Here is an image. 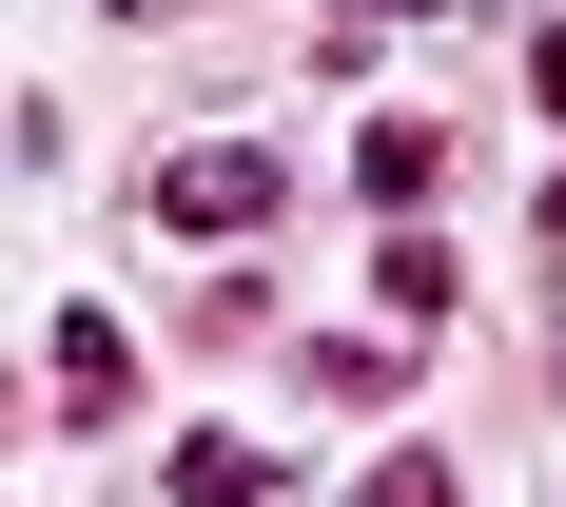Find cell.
Returning <instances> with one entry per match:
<instances>
[{
  "label": "cell",
  "instance_id": "1",
  "mask_svg": "<svg viewBox=\"0 0 566 507\" xmlns=\"http://www.w3.org/2000/svg\"><path fill=\"white\" fill-rule=\"evenodd\" d=\"M274 196L293 176L254 157V137H176L157 157V234H274Z\"/></svg>",
  "mask_w": 566,
  "mask_h": 507
},
{
  "label": "cell",
  "instance_id": "2",
  "mask_svg": "<svg viewBox=\"0 0 566 507\" xmlns=\"http://www.w3.org/2000/svg\"><path fill=\"white\" fill-rule=\"evenodd\" d=\"M40 391H59V430H117V410H137V332H117V313H59Z\"/></svg>",
  "mask_w": 566,
  "mask_h": 507
},
{
  "label": "cell",
  "instance_id": "3",
  "mask_svg": "<svg viewBox=\"0 0 566 507\" xmlns=\"http://www.w3.org/2000/svg\"><path fill=\"white\" fill-rule=\"evenodd\" d=\"M430 176H450V137H430V117H371V137H352V196H371V215H410Z\"/></svg>",
  "mask_w": 566,
  "mask_h": 507
},
{
  "label": "cell",
  "instance_id": "4",
  "mask_svg": "<svg viewBox=\"0 0 566 507\" xmlns=\"http://www.w3.org/2000/svg\"><path fill=\"white\" fill-rule=\"evenodd\" d=\"M176 507H274V450H254V430H196V450H176Z\"/></svg>",
  "mask_w": 566,
  "mask_h": 507
},
{
  "label": "cell",
  "instance_id": "5",
  "mask_svg": "<svg viewBox=\"0 0 566 507\" xmlns=\"http://www.w3.org/2000/svg\"><path fill=\"white\" fill-rule=\"evenodd\" d=\"M313 391H333V410H410V351H371V332H333V351H313Z\"/></svg>",
  "mask_w": 566,
  "mask_h": 507
},
{
  "label": "cell",
  "instance_id": "6",
  "mask_svg": "<svg viewBox=\"0 0 566 507\" xmlns=\"http://www.w3.org/2000/svg\"><path fill=\"white\" fill-rule=\"evenodd\" d=\"M371 293H391V332H430V313H450V254H430V234H391V254H371Z\"/></svg>",
  "mask_w": 566,
  "mask_h": 507
},
{
  "label": "cell",
  "instance_id": "7",
  "mask_svg": "<svg viewBox=\"0 0 566 507\" xmlns=\"http://www.w3.org/2000/svg\"><path fill=\"white\" fill-rule=\"evenodd\" d=\"M352 507H450V450H391V468H371Z\"/></svg>",
  "mask_w": 566,
  "mask_h": 507
},
{
  "label": "cell",
  "instance_id": "8",
  "mask_svg": "<svg viewBox=\"0 0 566 507\" xmlns=\"http://www.w3.org/2000/svg\"><path fill=\"white\" fill-rule=\"evenodd\" d=\"M527 98H547V117H566V20H547V40H527Z\"/></svg>",
  "mask_w": 566,
  "mask_h": 507
},
{
  "label": "cell",
  "instance_id": "9",
  "mask_svg": "<svg viewBox=\"0 0 566 507\" xmlns=\"http://www.w3.org/2000/svg\"><path fill=\"white\" fill-rule=\"evenodd\" d=\"M391 20H450V0H391Z\"/></svg>",
  "mask_w": 566,
  "mask_h": 507
},
{
  "label": "cell",
  "instance_id": "10",
  "mask_svg": "<svg viewBox=\"0 0 566 507\" xmlns=\"http://www.w3.org/2000/svg\"><path fill=\"white\" fill-rule=\"evenodd\" d=\"M547 234H566V176H547Z\"/></svg>",
  "mask_w": 566,
  "mask_h": 507
}]
</instances>
